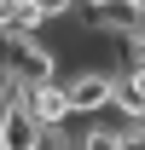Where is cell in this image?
<instances>
[{
	"instance_id": "1",
	"label": "cell",
	"mask_w": 145,
	"mask_h": 150,
	"mask_svg": "<svg viewBox=\"0 0 145 150\" xmlns=\"http://www.w3.org/2000/svg\"><path fill=\"white\" fill-rule=\"evenodd\" d=\"M70 23L81 29V35H139L145 29V6L139 0H75Z\"/></svg>"
},
{
	"instance_id": "2",
	"label": "cell",
	"mask_w": 145,
	"mask_h": 150,
	"mask_svg": "<svg viewBox=\"0 0 145 150\" xmlns=\"http://www.w3.org/2000/svg\"><path fill=\"white\" fill-rule=\"evenodd\" d=\"M0 58H6V75H18L23 87H35V81H47V75H58V52L47 46V35L6 29V35H0Z\"/></svg>"
},
{
	"instance_id": "3",
	"label": "cell",
	"mask_w": 145,
	"mask_h": 150,
	"mask_svg": "<svg viewBox=\"0 0 145 150\" xmlns=\"http://www.w3.org/2000/svg\"><path fill=\"white\" fill-rule=\"evenodd\" d=\"M64 87H70L75 121L110 115V104H116V69H75V75H64Z\"/></svg>"
},
{
	"instance_id": "4",
	"label": "cell",
	"mask_w": 145,
	"mask_h": 150,
	"mask_svg": "<svg viewBox=\"0 0 145 150\" xmlns=\"http://www.w3.org/2000/svg\"><path fill=\"white\" fill-rule=\"evenodd\" d=\"M23 104H29V115H35L41 127H64V121H75V104H70L64 75H47V81H35Z\"/></svg>"
},
{
	"instance_id": "5",
	"label": "cell",
	"mask_w": 145,
	"mask_h": 150,
	"mask_svg": "<svg viewBox=\"0 0 145 150\" xmlns=\"http://www.w3.org/2000/svg\"><path fill=\"white\" fill-rule=\"evenodd\" d=\"M0 150H47V127L29 115V104H0Z\"/></svg>"
},
{
	"instance_id": "6",
	"label": "cell",
	"mask_w": 145,
	"mask_h": 150,
	"mask_svg": "<svg viewBox=\"0 0 145 150\" xmlns=\"http://www.w3.org/2000/svg\"><path fill=\"white\" fill-rule=\"evenodd\" d=\"M75 150H122V115H93L75 133Z\"/></svg>"
},
{
	"instance_id": "7",
	"label": "cell",
	"mask_w": 145,
	"mask_h": 150,
	"mask_svg": "<svg viewBox=\"0 0 145 150\" xmlns=\"http://www.w3.org/2000/svg\"><path fill=\"white\" fill-rule=\"evenodd\" d=\"M122 150H145V121H122Z\"/></svg>"
},
{
	"instance_id": "8",
	"label": "cell",
	"mask_w": 145,
	"mask_h": 150,
	"mask_svg": "<svg viewBox=\"0 0 145 150\" xmlns=\"http://www.w3.org/2000/svg\"><path fill=\"white\" fill-rule=\"evenodd\" d=\"M122 64H145V29L128 35V58H122Z\"/></svg>"
},
{
	"instance_id": "9",
	"label": "cell",
	"mask_w": 145,
	"mask_h": 150,
	"mask_svg": "<svg viewBox=\"0 0 145 150\" xmlns=\"http://www.w3.org/2000/svg\"><path fill=\"white\" fill-rule=\"evenodd\" d=\"M12 29V0H0V35Z\"/></svg>"
},
{
	"instance_id": "10",
	"label": "cell",
	"mask_w": 145,
	"mask_h": 150,
	"mask_svg": "<svg viewBox=\"0 0 145 150\" xmlns=\"http://www.w3.org/2000/svg\"><path fill=\"white\" fill-rule=\"evenodd\" d=\"M139 6H145V0H139Z\"/></svg>"
}]
</instances>
